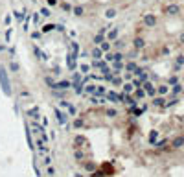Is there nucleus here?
Wrapping results in <instances>:
<instances>
[{"mask_svg": "<svg viewBox=\"0 0 184 177\" xmlns=\"http://www.w3.org/2000/svg\"><path fill=\"white\" fill-rule=\"evenodd\" d=\"M0 85L4 87V92L8 94H11V87H9V79H8V72H6V69L2 65H0Z\"/></svg>", "mask_w": 184, "mask_h": 177, "instance_id": "f257e3e1", "label": "nucleus"}, {"mask_svg": "<svg viewBox=\"0 0 184 177\" xmlns=\"http://www.w3.org/2000/svg\"><path fill=\"white\" fill-rule=\"evenodd\" d=\"M142 22H144V26H147V28H155L158 19H156V15H153V13H146V15L142 17Z\"/></svg>", "mask_w": 184, "mask_h": 177, "instance_id": "f03ea898", "label": "nucleus"}, {"mask_svg": "<svg viewBox=\"0 0 184 177\" xmlns=\"http://www.w3.org/2000/svg\"><path fill=\"white\" fill-rule=\"evenodd\" d=\"M142 87H144V91H146V96H151V98H153L155 94H156V87L151 83V81H147V79H146L144 83H142Z\"/></svg>", "mask_w": 184, "mask_h": 177, "instance_id": "7ed1b4c3", "label": "nucleus"}, {"mask_svg": "<svg viewBox=\"0 0 184 177\" xmlns=\"http://www.w3.org/2000/svg\"><path fill=\"white\" fill-rule=\"evenodd\" d=\"M53 113H55V118H57V122H59V126H65L66 122H68V114H66V113H63L59 107L53 109Z\"/></svg>", "mask_w": 184, "mask_h": 177, "instance_id": "20e7f679", "label": "nucleus"}, {"mask_svg": "<svg viewBox=\"0 0 184 177\" xmlns=\"http://www.w3.org/2000/svg\"><path fill=\"white\" fill-rule=\"evenodd\" d=\"M74 148H88L87 137H83V135H76V138H74Z\"/></svg>", "mask_w": 184, "mask_h": 177, "instance_id": "39448f33", "label": "nucleus"}, {"mask_svg": "<svg viewBox=\"0 0 184 177\" xmlns=\"http://www.w3.org/2000/svg\"><path fill=\"white\" fill-rule=\"evenodd\" d=\"M74 159L79 161V162H83L87 159V149L85 148H76V149H74Z\"/></svg>", "mask_w": 184, "mask_h": 177, "instance_id": "423d86ee", "label": "nucleus"}, {"mask_svg": "<svg viewBox=\"0 0 184 177\" xmlns=\"http://www.w3.org/2000/svg\"><path fill=\"white\" fill-rule=\"evenodd\" d=\"M169 17H175V15H179L180 13V8H179V4H169V6H166V9H164Z\"/></svg>", "mask_w": 184, "mask_h": 177, "instance_id": "0eeeda50", "label": "nucleus"}, {"mask_svg": "<svg viewBox=\"0 0 184 177\" xmlns=\"http://www.w3.org/2000/svg\"><path fill=\"white\" fill-rule=\"evenodd\" d=\"M77 56H79V43H77V41H72V43H70V56H68V57L77 59Z\"/></svg>", "mask_w": 184, "mask_h": 177, "instance_id": "6e6552de", "label": "nucleus"}, {"mask_svg": "<svg viewBox=\"0 0 184 177\" xmlns=\"http://www.w3.org/2000/svg\"><path fill=\"white\" fill-rule=\"evenodd\" d=\"M70 87H72L70 79H61L59 83H55V88H53V91H59V88H61V91H68Z\"/></svg>", "mask_w": 184, "mask_h": 177, "instance_id": "1a4fd4ad", "label": "nucleus"}, {"mask_svg": "<svg viewBox=\"0 0 184 177\" xmlns=\"http://www.w3.org/2000/svg\"><path fill=\"white\" fill-rule=\"evenodd\" d=\"M151 105H155V107H166V98H164V96H160V94H155V96H153V101H151Z\"/></svg>", "mask_w": 184, "mask_h": 177, "instance_id": "9d476101", "label": "nucleus"}, {"mask_svg": "<svg viewBox=\"0 0 184 177\" xmlns=\"http://www.w3.org/2000/svg\"><path fill=\"white\" fill-rule=\"evenodd\" d=\"M26 114H28V116H31V120H40V111H39L37 105H33L31 109H28V111H26Z\"/></svg>", "mask_w": 184, "mask_h": 177, "instance_id": "9b49d317", "label": "nucleus"}, {"mask_svg": "<svg viewBox=\"0 0 184 177\" xmlns=\"http://www.w3.org/2000/svg\"><path fill=\"white\" fill-rule=\"evenodd\" d=\"M105 98L111 100V101H114V103H120V94L116 91H107L105 92Z\"/></svg>", "mask_w": 184, "mask_h": 177, "instance_id": "f8f14e48", "label": "nucleus"}, {"mask_svg": "<svg viewBox=\"0 0 184 177\" xmlns=\"http://www.w3.org/2000/svg\"><path fill=\"white\" fill-rule=\"evenodd\" d=\"M105 35H107V41H111V43H112V41H116V39H118V35H120V30H118V28L107 30V33H105Z\"/></svg>", "mask_w": 184, "mask_h": 177, "instance_id": "ddd939ff", "label": "nucleus"}, {"mask_svg": "<svg viewBox=\"0 0 184 177\" xmlns=\"http://www.w3.org/2000/svg\"><path fill=\"white\" fill-rule=\"evenodd\" d=\"M35 146H37V149H39V153H43V155L50 151V149H48V144H46L44 140H40V138H39V140L35 142Z\"/></svg>", "mask_w": 184, "mask_h": 177, "instance_id": "4468645a", "label": "nucleus"}, {"mask_svg": "<svg viewBox=\"0 0 184 177\" xmlns=\"http://www.w3.org/2000/svg\"><path fill=\"white\" fill-rule=\"evenodd\" d=\"M90 57H92V59H103V52H101V48H99L98 44L90 50Z\"/></svg>", "mask_w": 184, "mask_h": 177, "instance_id": "2eb2a0df", "label": "nucleus"}, {"mask_svg": "<svg viewBox=\"0 0 184 177\" xmlns=\"http://www.w3.org/2000/svg\"><path fill=\"white\" fill-rule=\"evenodd\" d=\"M182 146H184V135L173 138V142H171V149H179V148H182Z\"/></svg>", "mask_w": 184, "mask_h": 177, "instance_id": "dca6fc26", "label": "nucleus"}, {"mask_svg": "<svg viewBox=\"0 0 184 177\" xmlns=\"http://www.w3.org/2000/svg\"><path fill=\"white\" fill-rule=\"evenodd\" d=\"M184 91V87L180 85V83H175V85H171V87H169V92H171L173 94V96H179V94Z\"/></svg>", "mask_w": 184, "mask_h": 177, "instance_id": "f3484780", "label": "nucleus"}, {"mask_svg": "<svg viewBox=\"0 0 184 177\" xmlns=\"http://www.w3.org/2000/svg\"><path fill=\"white\" fill-rule=\"evenodd\" d=\"M133 46L136 50H142V48H146V41L142 39V37H134V41H133Z\"/></svg>", "mask_w": 184, "mask_h": 177, "instance_id": "a211bd4d", "label": "nucleus"}, {"mask_svg": "<svg viewBox=\"0 0 184 177\" xmlns=\"http://www.w3.org/2000/svg\"><path fill=\"white\" fill-rule=\"evenodd\" d=\"M98 46L101 48V52L105 54V52H111V48H112V43H111V41H107V39H105V41H101V43H99Z\"/></svg>", "mask_w": 184, "mask_h": 177, "instance_id": "6ab92c4d", "label": "nucleus"}, {"mask_svg": "<svg viewBox=\"0 0 184 177\" xmlns=\"http://www.w3.org/2000/svg\"><path fill=\"white\" fill-rule=\"evenodd\" d=\"M124 61H114L112 63V74H120L121 70H124Z\"/></svg>", "mask_w": 184, "mask_h": 177, "instance_id": "aec40b11", "label": "nucleus"}, {"mask_svg": "<svg viewBox=\"0 0 184 177\" xmlns=\"http://www.w3.org/2000/svg\"><path fill=\"white\" fill-rule=\"evenodd\" d=\"M133 92H134V98H136V100H144V98H146V91H144V87H136Z\"/></svg>", "mask_w": 184, "mask_h": 177, "instance_id": "412c9836", "label": "nucleus"}, {"mask_svg": "<svg viewBox=\"0 0 184 177\" xmlns=\"http://www.w3.org/2000/svg\"><path fill=\"white\" fill-rule=\"evenodd\" d=\"M72 13H74V17H83L85 15V8L83 6H72Z\"/></svg>", "mask_w": 184, "mask_h": 177, "instance_id": "4be33fe9", "label": "nucleus"}, {"mask_svg": "<svg viewBox=\"0 0 184 177\" xmlns=\"http://www.w3.org/2000/svg\"><path fill=\"white\" fill-rule=\"evenodd\" d=\"M121 91H124L125 94H133V91H134V85L131 83V81H127V83H121Z\"/></svg>", "mask_w": 184, "mask_h": 177, "instance_id": "5701e85b", "label": "nucleus"}, {"mask_svg": "<svg viewBox=\"0 0 184 177\" xmlns=\"http://www.w3.org/2000/svg\"><path fill=\"white\" fill-rule=\"evenodd\" d=\"M116 15H118V9L116 8H107L105 9V17L107 19H116Z\"/></svg>", "mask_w": 184, "mask_h": 177, "instance_id": "b1692460", "label": "nucleus"}, {"mask_svg": "<svg viewBox=\"0 0 184 177\" xmlns=\"http://www.w3.org/2000/svg\"><path fill=\"white\" fill-rule=\"evenodd\" d=\"M105 92H107V88H105L103 85H96V91H94V96L101 98V96H105Z\"/></svg>", "mask_w": 184, "mask_h": 177, "instance_id": "393cba45", "label": "nucleus"}, {"mask_svg": "<svg viewBox=\"0 0 184 177\" xmlns=\"http://www.w3.org/2000/svg\"><path fill=\"white\" fill-rule=\"evenodd\" d=\"M169 92V85H160V87H156V94H160V96H166V94Z\"/></svg>", "mask_w": 184, "mask_h": 177, "instance_id": "a878e982", "label": "nucleus"}, {"mask_svg": "<svg viewBox=\"0 0 184 177\" xmlns=\"http://www.w3.org/2000/svg\"><path fill=\"white\" fill-rule=\"evenodd\" d=\"M83 168L87 170V172H90V173L96 172V168H94V162H92V161H83Z\"/></svg>", "mask_w": 184, "mask_h": 177, "instance_id": "bb28decb", "label": "nucleus"}, {"mask_svg": "<svg viewBox=\"0 0 184 177\" xmlns=\"http://www.w3.org/2000/svg\"><path fill=\"white\" fill-rule=\"evenodd\" d=\"M105 116L116 118V116H118V111H116V109H112V107H105Z\"/></svg>", "mask_w": 184, "mask_h": 177, "instance_id": "cd10ccee", "label": "nucleus"}, {"mask_svg": "<svg viewBox=\"0 0 184 177\" xmlns=\"http://www.w3.org/2000/svg\"><path fill=\"white\" fill-rule=\"evenodd\" d=\"M83 91L90 96V94H94V91H96V85H94V83H85L83 85Z\"/></svg>", "mask_w": 184, "mask_h": 177, "instance_id": "c85d7f7f", "label": "nucleus"}, {"mask_svg": "<svg viewBox=\"0 0 184 177\" xmlns=\"http://www.w3.org/2000/svg\"><path fill=\"white\" fill-rule=\"evenodd\" d=\"M111 83H112L114 87H121V83H124V78H120L118 74H114L112 79H111Z\"/></svg>", "mask_w": 184, "mask_h": 177, "instance_id": "c756f323", "label": "nucleus"}, {"mask_svg": "<svg viewBox=\"0 0 184 177\" xmlns=\"http://www.w3.org/2000/svg\"><path fill=\"white\" fill-rule=\"evenodd\" d=\"M33 52H35V56H37L39 59H43V61H48V56H46L44 52H40V50H39V46H33Z\"/></svg>", "mask_w": 184, "mask_h": 177, "instance_id": "7c9ffc66", "label": "nucleus"}, {"mask_svg": "<svg viewBox=\"0 0 184 177\" xmlns=\"http://www.w3.org/2000/svg\"><path fill=\"white\" fill-rule=\"evenodd\" d=\"M136 66H138V65H136L134 61H127V63L124 65V69H125L127 72H134V70H136Z\"/></svg>", "mask_w": 184, "mask_h": 177, "instance_id": "2f4dec72", "label": "nucleus"}, {"mask_svg": "<svg viewBox=\"0 0 184 177\" xmlns=\"http://www.w3.org/2000/svg\"><path fill=\"white\" fill-rule=\"evenodd\" d=\"M101 41H105V33H99V31H98L96 35L92 37V43H94V44H99Z\"/></svg>", "mask_w": 184, "mask_h": 177, "instance_id": "473e14b6", "label": "nucleus"}, {"mask_svg": "<svg viewBox=\"0 0 184 177\" xmlns=\"http://www.w3.org/2000/svg\"><path fill=\"white\" fill-rule=\"evenodd\" d=\"M180 66H184V56L180 54V56H177V59H175V69L179 70Z\"/></svg>", "mask_w": 184, "mask_h": 177, "instance_id": "72a5a7b5", "label": "nucleus"}, {"mask_svg": "<svg viewBox=\"0 0 184 177\" xmlns=\"http://www.w3.org/2000/svg\"><path fill=\"white\" fill-rule=\"evenodd\" d=\"M81 78H83V74L74 70V74H72V83H79V81H81Z\"/></svg>", "mask_w": 184, "mask_h": 177, "instance_id": "f704fd0d", "label": "nucleus"}, {"mask_svg": "<svg viewBox=\"0 0 184 177\" xmlns=\"http://www.w3.org/2000/svg\"><path fill=\"white\" fill-rule=\"evenodd\" d=\"M66 109H68V116H76V114H77V107H76V105H72V103H70Z\"/></svg>", "mask_w": 184, "mask_h": 177, "instance_id": "c9c22d12", "label": "nucleus"}, {"mask_svg": "<svg viewBox=\"0 0 184 177\" xmlns=\"http://www.w3.org/2000/svg\"><path fill=\"white\" fill-rule=\"evenodd\" d=\"M112 44H114V48L121 50V48L125 46V41H121V39H116V41H112Z\"/></svg>", "mask_w": 184, "mask_h": 177, "instance_id": "e433bc0d", "label": "nucleus"}, {"mask_svg": "<svg viewBox=\"0 0 184 177\" xmlns=\"http://www.w3.org/2000/svg\"><path fill=\"white\" fill-rule=\"evenodd\" d=\"M40 17H52V11H50V8H46V6H44V8H40Z\"/></svg>", "mask_w": 184, "mask_h": 177, "instance_id": "4c0bfd02", "label": "nucleus"}, {"mask_svg": "<svg viewBox=\"0 0 184 177\" xmlns=\"http://www.w3.org/2000/svg\"><path fill=\"white\" fill-rule=\"evenodd\" d=\"M52 30H55V24H44L43 28H40V31H43V33H48Z\"/></svg>", "mask_w": 184, "mask_h": 177, "instance_id": "58836bf2", "label": "nucleus"}, {"mask_svg": "<svg viewBox=\"0 0 184 177\" xmlns=\"http://www.w3.org/2000/svg\"><path fill=\"white\" fill-rule=\"evenodd\" d=\"M13 17L17 19V22H22L24 20V13L22 11H13Z\"/></svg>", "mask_w": 184, "mask_h": 177, "instance_id": "ea45409f", "label": "nucleus"}, {"mask_svg": "<svg viewBox=\"0 0 184 177\" xmlns=\"http://www.w3.org/2000/svg\"><path fill=\"white\" fill-rule=\"evenodd\" d=\"M156 138H158V131H151L149 133V142H151V144H155Z\"/></svg>", "mask_w": 184, "mask_h": 177, "instance_id": "a19ab883", "label": "nucleus"}, {"mask_svg": "<svg viewBox=\"0 0 184 177\" xmlns=\"http://www.w3.org/2000/svg\"><path fill=\"white\" fill-rule=\"evenodd\" d=\"M61 9H63V11H72V4L70 2H61Z\"/></svg>", "mask_w": 184, "mask_h": 177, "instance_id": "79ce46f5", "label": "nucleus"}, {"mask_svg": "<svg viewBox=\"0 0 184 177\" xmlns=\"http://www.w3.org/2000/svg\"><path fill=\"white\" fill-rule=\"evenodd\" d=\"M44 81H46V85H48V87L52 88V91H53V88H55V81H53V79H52L50 76H46V78H44Z\"/></svg>", "mask_w": 184, "mask_h": 177, "instance_id": "37998d69", "label": "nucleus"}, {"mask_svg": "<svg viewBox=\"0 0 184 177\" xmlns=\"http://www.w3.org/2000/svg\"><path fill=\"white\" fill-rule=\"evenodd\" d=\"M79 70H81V74H88L90 72V65H87V63H83L79 66Z\"/></svg>", "mask_w": 184, "mask_h": 177, "instance_id": "c03bdc74", "label": "nucleus"}, {"mask_svg": "<svg viewBox=\"0 0 184 177\" xmlns=\"http://www.w3.org/2000/svg\"><path fill=\"white\" fill-rule=\"evenodd\" d=\"M18 96H20V98H31V92L26 91V88H22V91L18 92Z\"/></svg>", "mask_w": 184, "mask_h": 177, "instance_id": "a18cd8bd", "label": "nucleus"}, {"mask_svg": "<svg viewBox=\"0 0 184 177\" xmlns=\"http://www.w3.org/2000/svg\"><path fill=\"white\" fill-rule=\"evenodd\" d=\"M85 126V122H83V118H77V120H74V127L76 129H79V127H83Z\"/></svg>", "mask_w": 184, "mask_h": 177, "instance_id": "49530a36", "label": "nucleus"}, {"mask_svg": "<svg viewBox=\"0 0 184 177\" xmlns=\"http://www.w3.org/2000/svg\"><path fill=\"white\" fill-rule=\"evenodd\" d=\"M9 70H11V72H18V70H20L18 63H15V61H13V63H9Z\"/></svg>", "mask_w": 184, "mask_h": 177, "instance_id": "de8ad7c7", "label": "nucleus"}, {"mask_svg": "<svg viewBox=\"0 0 184 177\" xmlns=\"http://www.w3.org/2000/svg\"><path fill=\"white\" fill-rule=\"evenodd\" d=\"M175 83H179V76H171V78L168 79V85H169V87L175 85Z\"/></svg>", "mask_w": 184, "mask_h": 177, "instance_id": "09e8293b", "label": "nucleus"}, {"mask_svg": "<svg viewBox=\"0 0 184 177\" xmlns=\"http://www.w3.org/2000/svg\"><path fill=\"white\" fill-rule=\"evenodd\" d=\"M103 59H105V61H114V54L105 52V54H103Z\"/></svg>", "mask_w": 184, "mask_h": 177, "instance_id": "8fccbe9b", "label": "nucleus"}, {"mask_svg": "<svg viewBox=\"0 0 184 177\" xmlns=\"http://www.w3.org/2000/svg\"><path fill=\"white\" fill-rule=\"evenodd\" d=\"M177 103H179V98H173V100L166 101V107H173V105H177Z\"/></svg>", "mask_w": 184, "mask_h": 177, "instance_id": "3c124183", "label": "nucleus"}, {"mask_svg": "<svg viewBox=\"0 0 184 177\" xmlns=\"http://www.w3.org/2000/svg\"><path fill=\"white\" fill-rule=\"evenodd\" d=\"M124 59H125V56H124L121 52H116V54H114V61H124Z\"/></svg>", "mask_w": 184, "mask_h": 177, "instance_id": "603ef678", "label": "nucleus"}, {"mask_svg": "<svg viewBox=\"0 0 184 177\" xmlns=\"http://www.w3.org/2000/svg\"><path fill=\"white\" fill-rule=\"evenodd\" d=\"M59 105H61V107H63V109H66L68 105H70V101H66V100H63V98H61V101H59Z\"/></svg>", "mask_w": 184, "mask_h": 177, "instance_id": "864d4df0", "label": "nucleus"}, {"mask_svg": "<svg viewBox=\"0 0 184 177\" xmlns=\"http://www.w3.org/2000/svg\"><path fill=\"white\" fill-rule=\"evenodd\" d=\"M133 79V72H125V76H124V81H131Z\"/></svg>", "mask_w": 184, "mask_h": 177, "instance_id": "5fc2aeb1", "label": "nucleus"}, {"mask_svg": "<svg viewBox=\"0 0 184 177\" xmlns=\"http://www.w3.org/2000/svg\"><path fill=\"white\" fill-rule=\"evenodd\" d=\"M44 164H46V166L52 164V159H50V155H48V153H44Z\"/></svg>", "mask_w": 184, "mask_h": 177, "instance_id": "6e6d98bb", "label": "nucleus"}, {"mask_svg": "<svg viewBox=\"0 0 184 177\" xmlns=\"http://www.w3.org/2000/svg\"><path fill=\"white\" fill-rule=\"evenodd\" d=\"M46 4H48L50 8H53V6H57V4H59V0H46Z\"/></svg>", "mask_w": 184, "mask_h": 177, "instance_id": "4d7b16f0", "label": "nucleus"}, {"mask_svg": "<svg viewBox=\"0 0 184 177\" xmlns=\"http://www.w3.org/2000/svg\"><path fill=\"white\" fill-rule=\"evenodd\" d=\"M46 173H50V175H53V173H55V168H52V166L48 164V166H46Z\"/></svg>", "mask_w": 184, "mask_h": 177, "instance_id": "13d9d810", "label": "nucleus"}, {"mask_svg": "<svg viewBox=\"0 0 184 177\" xmlns=\"http://www.w3.org/2000/svg\"><path fill=\"white\" fill-rule=\"evenodd\" d=\"M131 83L134 85V88H136V87H142V81H140V79H131Z\"/></svg>", "mask_w": 184, "mask_h": 177, "instance_id": "bf43d9fd", "label": "nucleus"}, {"mask_svg": "<svg viewBox=\"0 0 184 177\" xmlns=\"http://www.w3.org/2000/svg\"><path fill=\"white\" fill-rule=\"evenodd\" d=\"M31 37H33V39H40V37H43V31H35V33H31Z\"/></svg>", "mask_w": 184, "mask_h": 177, "instance_id": "052dcab7", "label": "nucleus"}, {"mask_svg": "<svg viewBox=\"0 0 184 177\" xmlns=\"http://www.w3.org/2000/svg\"><path fill=\"white\" fill-rule=\"evenodd\" d=\"M33 17V22H39L40 20V13H35V15H31Z\"/></svg>", "mask_w": 184, "mask_h": 177, "instance_id": "680f3d73", "label": "nucleus"}, {"mask_svg": "<svg viewBox=\"0 0 184 177\" xmlns=\"http://www.w3.org/2000/svg\"><path fill=\"white\" fill-rule=\"evenodd\" d=\"M179 43H180V44H184V31H182L180 35H179Z\"/></svg>", "mask_w": 184, "mask_h": 177, "instance_id": "e2e57ef3", "label": "nucleus"}, {"mask_svg": "<svg viewBox=\"0 0 184 177\" xmlns=\"http://www.w3.org/2000/svg\"><path fill=\"white\" fill-rule=\"evenodd\" d=\"M6 39H8V41L11 39V30H8V31H6Z\"/></svg>", "mask_w": 184, "mask_h": 177, "instance_id": "0e129e2a", "label": "nucleus"}, {"mask_svg": "<svg viewBox=\"0 0 184 177\" xmlns=\"http://www.w3.org/2000/svg\"><path fill=\"white\" fill-rule=\"evenodd\" d=\"M2 52H6V44H0V54Z\"/></svg>", "mask_w": 184, "mask_h": 177, "instance_id": "69168bd1", "label": "nucleus"}]
</instances>
